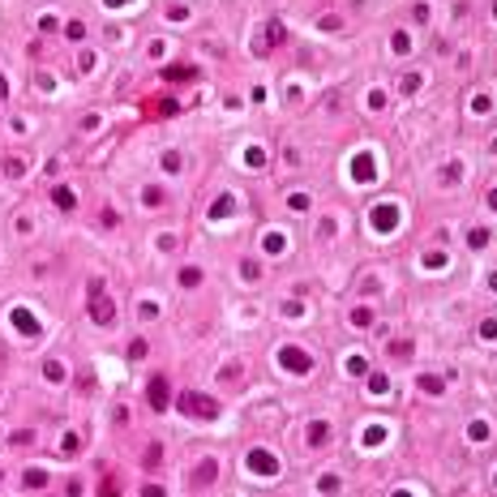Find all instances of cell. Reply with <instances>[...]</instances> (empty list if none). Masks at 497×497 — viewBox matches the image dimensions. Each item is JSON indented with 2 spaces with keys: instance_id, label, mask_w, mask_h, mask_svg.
<instances>
[{
  "instance_id": "obj_1",
  "label": "cell",
  "mask_w": 497,
  "mask_h": 497,
  "mask_svg": "<svg viewBox=\"0 0 497 497\" xmlns=\"http://www.w3.org/2000/svg\"><path fill=\"white\" fill-rule=\"evenodd\" d=\"M94 321H116V305H107V300H94Z\"/></svg>"
}]
</instances>
